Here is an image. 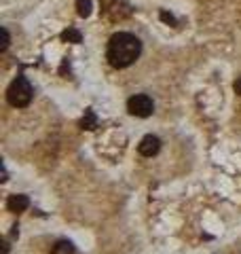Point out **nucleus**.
<instances>
[{
    "label": "nucleus",
    "mask_w": 241,
    "mask_h": 254,
    "mask_svg": "<svg viewBox=\"0 0 241 254\" xmlns=\"http://www.w3.org/2000/svg\"><path fill=\"white\" fill-rule=\"evenodd\" d=\"M100 2H102V11H104V13H108V11L112 9V6H115V4L119 2V0H100Z\"/></svg>",
    "instance_id": "obj_12"
},
{
    "label": "nucleus",
    "mask_w": 241,
    "mask_h": 254,
    "mask_svg": "<svg viewBox=\"0 0 241 254\" xmlns=\"http://www.w3.org/2000/svg\"><path fill=\"white\" fill-rule=\"evenodd\" d=\"M127 110H129V115L133 117H140V119H146L152 115V110H155V104H152V100L148 95H133V98L127 100Z\"/></svg>",
    "instance_id": "obj_3"
},
{
    "label": "nucleus",
    "mask_w": 241,
    "mask_h": 254,
    "mask_svg": "<svg viewBox=\"0 0 241 254\" xmlns=\"http://www.w3.org/2000/svg\"><path fill=\"white\" fill-rule=\"evenodd\" d=\"M51 254H74V246H72L70 242H66V240H61V242H58L53 246Z\"/></svg>",
    "instance_id": "obj_7"
},
{
    "label": "nucleus",
    "mask_w": 241,
    "mask_h": 254,
    "mask_svg": "<svg viewBox=\"0 0 241 254\" xmlns=\"http://www.w3.org/2000/svg\"><path fill=\"white\" fill-rule=\"evenodd\" d=\"M161 21L170 23V26H176V23H178V21H176L174 15H172V13H167V11H161Z\"/></svg>",
    "instance_id": "obj_11"
},
{
    "label": "nucleus",
    "mask_w": 241,
    "mask_h": 254,
    "mask_svg": "<svg viewBox=\"0 0 241 254\" xmlns=\"http://www.w3.org/2000/svg\"><path fill=\"white\" fill-rule=\"evenodd\" d=\"M61 41H66V43H80V41H83V36H80L78 30L68 28V30L61 34Z\"/></svg>",
    "instance_id": "obj_8"
},
{
    "label": "nucleus",
    "mask_w": 241,
    "mask_h": 254,
    "mask_svg": "<svg viewBox=\"0 0 241 254\" xmlns=\"http://www.w3.org/2000/svg\"><path fill=\"white\" fill-rule=\"evenodd\" d=\"M32 95H34V91H32L30 81L26 76H17L6 89V102L13 108H26L32 102Z\"/></svg>",
    "instance_id": "obj_2"
},
{
    "label": "nucleus",
    "mask_w": 241,
    "mask_h": 254,
    "mask_svg": "<svg viewBox=\"0 0 241 254\" xmlns=\"http://www.w3.org/2000/svg\"><path fill=\"white\" fill-rule=\"evenodd\" d=\"M80 127H83V129H95V127H98V119H95V113L91 108L85 110V117L80 119Z\"/></svg>",
    "instance_id": "obj_6"
},
{
    "label": "nucleus",
    "mask_w": 241,
    "mask_h": 254,
    "mask_svg": "<svg viewBox=\"0 0 241 254\" xmlns=\"http://www.w3.org/2000/svg\"><path fill=\"white\" fill-rule=\"evenodd\" d=\"M28 205H30L28 195H11L9 199H6V210L13 212V214L26 212V210H28Z\"/></svg>",
    "instance_id": "obj_5"
},
{
    "label": "nucleus",
    "mask_w": 241,
    "mask_h": 254,
    "mask_svg": "<svg viewBox=\"0 0 241 254\" xmlns=\"http://www.w3.org/2000/svg\"><path fill=\"white\" fill-rule=\"evenodd\" d=\"M76 13L80 17H89L91 15V0H76Z\"/></svg>",
    "instance_id": "obj_9"
},
{
    "label": "nucleus",
    "mask_w": 241,
    "mask_h": 254,
    "mask_svg": "<svg viewBox=\"0 0 241 254\" xmlns=\"http://www.w3.org/2000/svg\"><path fill=\"white\" fill-rule=\"evenodd\" d=\"M2 254H9V242L2 244Z\"/></svg>",
    "instance_id": "obj_14"
},
{
    "label": "nucleus",
    "mask_w": 241,
    "mask_h": 254,
    "mask_svg": "<svg viewBox=\"0 0 241 254\" xmlns=\"http://www.w3.org/2000/svg\"><path fill=\"white\" fill-rule=\"evenodd\" d=\"M233 89H235V93H237V95H241V76L235 81V85H233Z\"/></svg>",
    "instance_id": "obj_13"
},
{
    "label": "nucleus",
    "mask_w": 241,
    "mask_h": 254,
    "mask_svg": "<svg viewBox=\"0 0 241 254\" xmlns=\"http://www.w3.org/2000/svg\"><path fill=\"white\" fill-rule=\"evenodd\" d=\"M138 150H140L142 157H155L159 150H161V140L157 136H152V133H148V136H144L140 140Z\"/></svg>",
    "instance_id": "obj_4"
},
{
    "label": "nucleus",
    "mask_w": 241,
    "mask_h": 254,
    "mask_svg": "<svg viewBox=\"0 0 241 254\" xmlns=\"http://www.w3.org/2000/svg\"><path fill=\"white\" fill-rule=\"evenodd\" d=\"M142 53V43L135 34L129 32H119L108 41L106 58L110 62V66L115 68H129Z\"/></svg>",
    "instance_id": "obj_1"
},
{
    "label": "nucleus",
    "mask_w": 241,
    "mask_h": 254,
    "mask_svg": "<svg viewBox=\"0 0 241 254\" xmlns=\"http://www.w3.org/2000/svg\"><path fill=\"white\" fill-rule=\"evenodd\" d=\"M9 43H11V36H9V30L2 28V43H0V53H4L9 49Z\"/></svg>",
    "instance_id": "obj_10"
}]
</instances>
